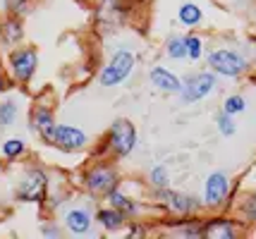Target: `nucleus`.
Returning a JSON list of instances; mask_svg holds the SVG:
<instances>
[{"label":"nucleus","mask_w":256,"mask_h":239,"mask_svg":"<svg viewBox=\"0 0 256 239\" xmlns=\"http://www.w3.org/2000/svg\"><path fill=\"white\" fill-rule=\"evenodd\" d=\"M103 201H106V204H110V206H115L118 211H122L130 220H134V218H144L146 211L156 208V204H151V206L144 204V201H139V199L130 196L127 192H122L120 187H118V189H112L110 194H106V196H103Z\"/></svg>","instance_id":"4468645a"},{"label":"nucleus","mask_w":256,"mask_h":239,"mask_svg":"<svg viewBox=\"0 0 256 239\" xmlns=\"http://www.w3.org/2000/svg\"><path fill=\"white\" fill-rule=\"evenodd\" d=\"M60 223L70 237H89L96 225V208L94 204H70L62 211Z\"/></svg>","instance_id":"9d476101"},{"label":"nucleus","mask_w":256,"mask_h":239,"mask_svg":"<svg viewBox=\"0 0 256 239\" xmlns=\"http://www.w3.org/2000/svg\"><path fill=\"white\" fill-rule=\"evenodd\" d=\"M184 43H187V60L190 62H201L206 53H208V48H206V38L199 34V31H194L190 29L187 34H184Z\"/></svg>","instance_id":"412c9836"},{"label":"nucleus","mask_w":256,"mask_h":239,"mask_svg":"<svg viewBox=\"0 0 256 239\" xmlns=\"http://www.w3.org/2000/svg\"><path fill=\"white\" fill-rule=\"evenodd\" d=\"M120 182H122V175H120L112 158H98L82 175V184H84V189L91 199H103L106 194L118 189Z\"/></svg>","instance_id":"39448f33"},{"label":"nucleus","mask_w":256,"mask_h":239,"mask_svg":"<svg viewBox=\"0 0 256 239\" xmlns=\"http://www.w3.org/2000/svg\"><path fill=\"white\" fill-rule=\"evenodd\" d=\"M178 22L184 26V29H199L204 24V10H201L199 2L194 0H184L178 7Z\"/></svg>","instance_id":"6ab92c4d"},{"label":"nucleus","mask_w":256,"mask_h":239,"mask_svg":"<svg viewBox=\"0 0 256 239\" xmlns=\"http://www.w3.org/2000/svg\"><path fill=\"white\" fill-rule=\"evenodd\" d=\"M168 225L170 235H178L184 239H204V218L190 216V218H160Z\"/></svg>","instance_id":"dca6fc26"},{"label":"nucleus","mask_w":256,"mask_h":239,"mask_svg":"<svg viewBox=\"0 0 256 239\" xmlns=\"http://www.w3.org/2000/svg\"><path fill=\"white\" fill-rule=\"evenodd\" d=\"M130 223V218L124 216L122 211H118L115 206L106 204L96 208V225H98L106 235H118V232H124Z\"/></svg>","instance_id":"f3484780"},{"label":"nucleus","mask_w":256,"mask_h":239,"mask_svg":"<svg viewBox=\"0 0 256 239\" xmlns=\"http://www.w3.org/2000/svg\"><path fill=\"white\" fill-rule=\"evenodd\" d=\"M220 77L213 69H196L190 72L187 77H182V91H180V101L184 105H194V103L206 101L208 96L218 91Z\"/></svg>","instance_id":"6e6552de"},{"label":"nucleus","mask_w":256,"mask_h":239,"mask_svg":"<svg viewBox=\"0 0 256 239\" xmlns=\"http://www.w3.org/2000/svg\"><path fill=\"white\" fill-rule=\"evenodd\" d=\"M148 81L158 93H166V96H180L182 91V77L166 65L148 67Z\"/></svg>","instance_id":"2eb2a0df"},{"label":"nucleus","mask_w":256,"mask_h":239,"mask_svg":"<svg viewBox=\"0 0 256 239\" xmlns=\"http://www.w3.org/2000/svg\"><path fill=\"white\" fill-rule=\"evenodd\" d=\"M172 180H170V170H168L166 163H156L154 168H148L146 172V184L151 192H158V189H166V187H172Z\"/></svg>","instance_id":"5701e85b"},{"label":"nucleus","mask_w":256,"mask_h":239,"mask_svg":"<svg viewBox=\"0 0 256 239\" xmlns=\"http://www.w3.org/2000/svg\"><path fill=\"white\" fill-rule=\"evenodd\" d=\"M38 69V50L34 46H14L8 53V72L14 84H29Z\"/></svg>","instance_id":"1a4fd4ad"},{"label":"nucleus","mask_w":256,"mask_h":239,"mask_svg":"<svg viewBox=\"0 0 256 239\" xmlns=\"http://www.w3.org/2000/svg\"><path fill=\"white\" fill-rule=\"evenodd\" d=\"M26 151H29V144L22 137H8L0 144V153L5 160H20L22 156H26Z\"/></svg>","instance_id":"b1692460"},{"label":"nucleus","mask_w":256,"mask_h":239,"mask_svg":"<svg viewBox=\"0 0 256 239\" xmlns=\"http://www.w3.org/2000/svg\"><path fill=\"white\" fill-rule=\"evenodd\" d=\"M89 134L82 127L70 125V122H58L56 132H53V141H50V146L58 151H65V153H82L89 148Z\"/></svg>","instance_id":"f8f14e48"},{"label":"nucleus","mask_w":256,"mask_h":239,"mask_svg":"<svg viewBox=\"0 0 256 239\" xmlns=\"http://www.w3.org/2000/svg\"><path fill=\"white\" fill-rule=\"evenodd\" d=\"M0 170H2V163H0Z\"/></svg>","instance_id":"473e14b6"},{"label":"nucleus","mask_w":256,"mask_h":239,"mask_svg":"<svg viewBox=\"0 0 256 239\" xmlns=\"http://www.w3.org/2000/svg\"><path fill=\"white\" fill-rule=\"evenodd\" d=\"M249 81H252V84H256V72H249Z\"/></svg>","instance_id":"2f4dec72"},{"label":"nucleus","mask_w":256,"mask_h":239,"mask_svg":"<svg viewBox=\"0 0 256 239\" xmlns=\"http://www.w3.org/2000/svg\"><path fill=\"white\" fill-rule=\"evenodd\" d=\"M139 146V132L134 127L132 120L127 117H115L108 127V132L103 134L98 146V156L112 160H124L130 158Z\"/></svg>","instance_id":"f257e3e1"},{"label":"nucleus","mask_w":256,"mask_h":239,"mask_svg":"<svg viewBox=\"0 0 256 239\" xmlns=\"http://www.w3.org/2000/svg\"><path fill=\"white\" fill-rule=\"evenodd\" d=\"M151 230H148V225H146L142 218H134V220H130L127 223V228H124V235L127 237H146Z\"/></svg>","instance_id":"c85d7f7f"},{"label":"nucleus","mask_w":256,"mask_h":239,"mask_svg":"<svg viewBox=\"0 0 256 239\" xmlns=\"http://www.w3.org/2000/svg\"><path fill=\"white\" fill-rule=\"evenodd\" d=\"M38 232H41L46 239H58L62 232H65V230H62V223L58 225V220H46V223H41Z\"/></svg>","instance_id":"c756f323"},{"label":"nucleus","mask_w":256,"mask_h":239,"mask_svg":"<svg viewBox=\"0 0 256 239\" xmlns=\"http://www.w3.org/2000/svg\"><path fill=\"white\" fill-rule=\"evenodd\" d=\"M216 129H218V134H220V137L230 139V137L237 134V129H240V127H237V120H234L232 115L218 110V113H216Z\"/></svg>","instance_id":"bb28decb"},{"label":"nucleus","mask_w":256,"mask_h":239,"mask_svg":"<svg viewBox=\"0 0 256 239\" xmlns=\"http://www.w3.org/2000/svg\"><path fill=\"white\" fill-rule=\"evenodd\" d=\"M206 67L213 69L220 79H242L252 72V60L244 50L230 46H218L208 48L206 53Z\"/></svg>","instance_id":"7ed1b4c3"},{"label":"nucleus","mask_w":256,"mask_h":239,"mask_svg":"<svg viewBox=\"0 0 256 239\" xmlns=\"http://www.w3.org/2000/svg\"><path fill=\"white\" fill-rule=\"evenodd\" d=\"M8 89H10V81L5 79V74H0V96L8 91Z\"/></svg>","instance_id":"7c9ffc66"},{"label":"nucleus","mask_w":256,"mask_h":239,"mask_svg":"<svg viewBox=\"0 0 256 239\" xmlns=\"http://www.w3.org/2000/svg\"><path fill=\"white\" fill-rule=\"evenodd\" d=\"M163 55H166L168 60H172V62H182V60H187V43H184V34H180V31L168 34L166 43H163Z\"/></svg>","instance_id":"aec40b11"},{"label":"nucleus","mask_w":256,"mask_h":239,"mask_svg":"<svg viewBox=\"0 0 256 239\" xmlns=\"http://www.w3.org/2000/svg\"><path fill=\"white\" fill-rule=\"evenodd\" d=\"M246 232V225L240 218L228 216L225 211L204 218V239H237Z\"/></svg>","instance_id":"9b49d317"},{"label":"nucleus","mask_w":256,"mask_h":239,"mask_svg":"<svg viewBox=\"0 0 256 239\" xmlns=\"http://www.w3.org/2000/svg\"><path fill=\"white\" fill-rule=\"evenodd\" d=\"M237 218L244 223L246 228L256 225V189L240 196V201H237Z\"/></svg>","instance_id":"4be33fe9"},{"label":"nucleus","mask_w":256,"mask_h":239,"mask_svg":"<svg viewBox=\"0 0 256 239\" xmlns=\"http://www.w3.org/2000/svg\"><path fill=\"white\" fill-rule=\"evenodd\" d=\"M246 96L244 93H228L223 98V105H220V110L228 115H232V117H237V115L246 113Z\"/></svg>","instance_id":"a878e982"},{"label":"nucleus","mask_w":256,"mask_h":239,"mask_svg":"<svg viewBox=\"0 0 256 239\" xmlns=\"http://www.w3.org/2000/svg\"><path fill=\"white\" fill-rule=\"evenodd\" d=\"M5 5V12L8 14H17V17H24L29 7H32V0H2Z\"/></svg>","instance_id":"cd10ccee"},{"label":"nucleus","mask_w":256,"mask_h":239,"mask_svg":"<svg viewBox=\"0 0 256 239\" xmlns=\"http://www.w3.org/2000/svg\"><path fill=\"white\" fill-rule=\"evenodd\" d=\"M24 38V24H22V17L17 14H8L0 19V43L2 46H20Z\"/></svg>","instance_id":"a211bd4d"},{"label":"nucleus","mask_w":256,"mask_h":239,"mask_svg":"<svg viewBox=\"0 0 256 239\" xmlns=\"http://www.w3.org/2000/svg\"><path fill=\"white\" fill-rule=\"evenodd\" d=\"M151 199H154L160 218H190L201 216V211H204L201 196H194L190 192H180V189H172V187L151 192Z\"/></svg>","instance_id":"20e7f679"},{"label":"nucleus","mask_w":256,"mask_h":239,"mask_svg":"<svg viewBox=\"0 0 256 239\" xmlns=\"http://www.w3.org/2000/svg\"><path fill=\"white\" fill-rule=\"evenodd\" d=\"M29 125H32V132L36 137L44 141L46 146H50L53 141V132L58 127V120H56V110L44 101H36L32 108V115H29Z\"/></svg>","instance_id":"ddd939ff"},{"label":"nucleus","mask_w":256,"mask_h":239,"mask_svg":"<svg viewBox=\"0 0 256 239\" xmlns=\"http://www.w3.org/2000/svg\"><path fill=\"white\" fill-rule=\"evenodd\" d=\"M20 117V103L14 98H5L0 101V129H10Z\"/></svg>","instance_id":"393cba45"},{"label":"nucleus","mask_w":256,"mask_h":239,"mask_svg":"<svg viewBox=\"0 0 256 239\" xmlns=\"http://www.w3.org/2000/svg\"><path fill=\"white\" fill-rule=\"evenodd\" d=\"M134 69H136V53L130 46L115 48L98 72V86L100 89H118L132 77Z\"/></svg>","instance_id":"423d86ee"},{"label":"nucleus","mask_w":256,"mask_h":239,"mask_svg":"<svg viewBox=\"0 0 256 239\" xmlns=\"http://www.w3.org/2000/svg\"><path fill=\"white\" fill-rule=\"evenodd\" d=\"M201 206L208 213L228 211L237 196V182L228 170H211L201 187Z\"/></svg>","instance_id":"f03ea898"},{"label":"nucleus","mask_w":256,"mask_h":239,"mask_svg":"<svg viewBox=\"0 0 256 239\" xmlns=\"http://www.w3.org/2000/svg\"><path fill=\"white\" fill-rule=\"evenodd\" d=\"M48 192H50V177H48V172H46L44 168H38V165L24 168L22 175L17 177V184H14V199H17L20 204L41 206V204H46Z\"/></svg>","instance_id":"0eeeda50"}]
</instances>
